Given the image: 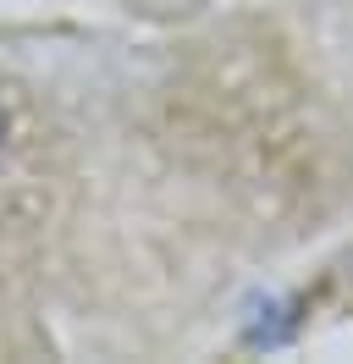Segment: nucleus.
<instances>
[{"instance_id":"obj_1","label":"nucleus","mask_w":353,"mask_h":364,"mask_svg":"<svg viewBox=\"0 0 353 364\" xmlns=\"http://www.w3.org/2000/svg\"><path fill=\"white\" fill-rule=\"evenodd\" d=\"M0 149H6V116H0Z\"/></svg>"}]
</instances>
